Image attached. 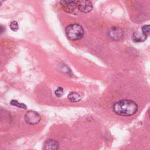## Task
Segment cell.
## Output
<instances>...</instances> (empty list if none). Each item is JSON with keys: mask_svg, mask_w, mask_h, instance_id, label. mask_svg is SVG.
Segmentation results:
<instances>
[{"mask_svg": "<svg viewBox=\"0 0 150 150\" xmlns=\"http://www.w3.org/2000/svg\"><path fill=\"white\" fill-rule=\"evenodd\" d=\"M138 105L131 100H122L116 102L113 105L114 111L121 116H131L138 111Z\"/></svg>", "mask_w": 150, "mask_h": 150, "instance_id": "cell-1", "label": "cell"}, {"mask_svg": "<svg viewBox=\"0 0 150 150\" xmlns=\"http://www.w3.org/2000/svg\"><path fill=\"white\" fill-rule=\"evenodd\" d=\"M84 31L83 27L79 24H71L66 28V35L71 40H79L83 38Z\"/></svg>", "mask_w": 150, "mask_h": 150, "instance_id": "cell-2", "label": "cell"}, {"mask_svg": "<svg viewBox=\"0 0 150 150\" xmlns=\"http://www.w3.org/2000/svg\"><path fill=\"white\" fill-rule=\"evenodd\" d=\"M41 120L40 115L37 112L32 110L28 111L25 115V120L26 123L30 125H35L38 124Z\"/></svg>", "mask_w": 150, "mask_h": 150, "instance_id": "cell-3", "label": "cell"}, {"mask_svg": "<svg viewBox=\"0 0 150 150\" xmlns=\"http://www.w3.org/2000/svg\"><path fill=\"white\" fill-rule=\"evenodd\" d=\"M77 7L80 11L83 13H88L91 12L93 8L91 2L87 0L77 1Z\"/></svg>", "mask_w": 150, "mask_h": 150, "instance_id": "cell-4", "label": "cell"}, {"mask_svg": "<svg viewBox=\"0 0 150 150\" xmlns=\"http://www.w3.org/2000/svg\"><path fill=\"white\" fill-rule=\"evenodd\" d=\"M108 34L110 38L115 40H118L122 39L124 35L122 29L117 27H114L111 28L108 31Z\"/></svg>", "mask_w": 150, "mask_h": 150, "instance_id": "cell-5", "label": "cell"}, {"mask_svg": "<svg viewBox=\"0 0 150 150\" xmlns=\"http://www.w3.org/2000/svg\"><path fill=\"white\" fill-rule=\"evenodd\" d=\"M60 4L64 11L71 12L77 8V1H62Z\"/></svg>", "mask_w": 150, "mask_h": 150, "instance_id": "cell-6", "label": "cell"}, {"mask_svg": "<svg viewBox=\"0 0 150 150\" xmlns=\"http://www.w3.org/2000/svg\"><path fill=\"white\" fill-rule=\"evenodd\" d=\"M59 148V142L57 141L52 139L46 140L43 145L44 150H57Z\"/></svg>", "mask_w": 150, "mask_h": 150, "instance_id": "cell-7", "label": "cell"}, {"mask_svg": "<svg viewBox=\"0 0 150 150\" xmlns=\"http://www.w3.org/2000/svg\"><path fill=\"white\" fill-rule=\"evenodd\" d=\"M147 36L145 35L142 32L137 31L134 33L132 35V39L135 42H144L146 39Z\"/></svg>", "mask_w": 150, "mask_h": 150, "instance_id": "cell-8", "label": "cell"}, {"mask_svg": "<svg viewBox=\"0 0 150 150\" xmlns=\"http://www.w3.org/2000/svg\"><path fill=\"white\" fill-rule=\"evenodd\" d=\"M68 100L72 103L79 102L81 100V96L76 92H71L67 96Z\"/></svg>", "mask_w": 150, "mask_h": 150, "instance_id": "cell-9", "label": "cell"}, {"mask_svg": "<svg viewBox=\"0 0 150 150\" xmlns=\"http://www.w3.org/2000/svg\"><path fill=\"white\" fill-rule=\"evenodd\" d=\"M11 104L13 105V106H16L17 107L21 108H26V105L25 104H24L23 103H19L18 101L15 100H12L11 101Z\"/></svg>", "mask_w": 150, "mask_h": 150, "instance_id": "cell-10", "label": "cell"}, {"mask_svg": "<svg viewBox=\"0 0 150 150\" xmlns=\"http://www.w3.org/2000/svg\"><path fill=\"white\" fill-rule=\"evenodd\" d=\"M10 28L13 31H17L19 29L18 23L16 21H12L10 23Z\"/></svg>", "mask_w": 150, "mask_h": 150, "instance_id": "cell-11", "label": "cell"}, {"mask_svg": "<svg viewBox=\"0 0 150 150\" xmlns=\"http://www.w3.org/2000/svg\"><path fill=\"white\" fill-rule=\"evenodd\" d=\"M141 30H142L141 32L146 36H148L149 35V25H145L143 26L142 27Z\"/></svg>", "mask_w": 150, "mask_h": 150, "instance_id": "cell-12", "label": "cell"}, {"mask_svg": "<svg viewBox=\"0 0 150 150\" xmlns=\"http://www.w3.org/2000/svg\"><path fill=\"white\" fill-rule=\"evenodd\" d=\"M54 94L57 97H60L63 96V89L62 87H58L54 91Z\"/></svg>", "mask_w": 150, "mask_h": 150, "instance_id": "cell-13", "label": "cell"}, {"mask_svg": "<svg viewBox=\"0 0 150 150\" xmlns=\"http://www.w3.org/2000/svg\"><path fill=\"white\" fill-rule=\"evenodd\" d=\"M5 30V28L4 26L0 25V34L3 33Z\"/></svg>", "mask_w": 150, "mask_h": 150, "instance_id": "cell-14", "label": "cell"}, {"mask_svg": "<svg viewBox=\"0 0 150 150\" xmlns=\"http://www.w3.org/2000/svg\"><path fill=\"white\" fill-rule=\"evenodd\" d=\"M4 1H0V5H2V2H3Z\"/></svg>", "mask_w": 150, "mask_h": 150, "instance_id": "cell-15", "label": "cell"}]
</instances>
